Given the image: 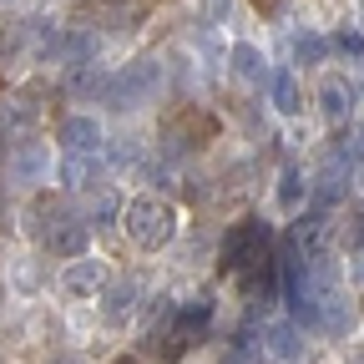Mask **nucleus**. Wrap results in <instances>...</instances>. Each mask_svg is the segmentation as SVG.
I'll return each mask as SVG.
<instances>
[{"label": "nucleus", "instance_id": "6", "mask_svg": "<svg viewBox=\"0 0 364 364\" xmlns=\"http://www.w3.org/2000/svg\"><path fill=\"white\" fill-rule=\"evenodd\" d=\"M102 167H107L102 152H66L61 167H56V182L66 193H91V188H97V177H102Z\"/></svg>", "mask_w": 364, "mask_h": 364}, {"label": "nucleus", "instance_id": "21", "mask_svg": "<svg viewBox=\"0 0 364 364\" xmlns=\"http://www.w3.org/2000/svg\"><path fill=\"white\" fill-rule=\"evenodd\" d=\"M268 344H273V354H279V359H299V344H294V329H289V324L273 329V334H268Z\"/></svg>", "mask_w": 364, "mask_h": 364}, {"label": "nucleus", "instance_id": "27", "mask_svg": "<svg viewBox=\"0 0 364 364\" xmlns=\"http://www.w3.org/2000/svg\"><path fill=\"white\" fill-rule=\"evenodd\" d=\"M359 193H364V162H359Z\"/></svg>", "mask_w": 364, "mask_h": 364}, {"label": "nucleus", "instance_id": "10", "mask_svg": "<svg viewBox=\"0 0 364 364\" xmlns=\"http://www.w3.org/2000/svg\"><path fill=\"white\" fill-rule=\"evenodd\" d=\"M56 142L66 152H102V127H97V117H66Z\"/></svg>", "mask_w": 364, "mask_h": 364}, {"label": "nucleus", "instance_id": "18", "mask_svg": "<svg viewBox=\"0 0 364 364\" xmlns=\"http://www.w3.org/2000/svg\"><path fill=\"white\" fill-rule=\"evenodd\" d=\"M344 167H349V162H344L339 152L324 162V177H318V208H329V203H334V198L349 188V182H344Z\"/></svg>", "mask_w": 364, "mask_h": 364}, {"label": "nucleus", "instance_id": "22", "mask_svg": "<svg viewBox=\"0 0 364 364\" xmlns=\"http://www.w3.org/2000/svg\"><path fill=\"white\" fill-rule=\"evenodd\" d=\"M258 354V344H253V334H238L233 344H228V354H223V364H248Z\"/></svg>", "mask_w": 364, "mask_h": 364}, {"label": "nucleus", "instance_id": "13", "mask_svg": "<svg viewBox=\"0 0 364 364\" xmlns=\"http://www.w3.org/2000/svg\"><path fill=\"white\" fill-rule=\"evenodd\" d=\"M46 172H51V157H46V147L26 142V147L11 152V177H16V182H41Z\"/></svg>", "mask_w": 364, "mask_h": 364}, {"label": "nucleus", "instance_id": "14", "mask_svg": "<svg viewBox=\"0 0 364 364\" xmlns=\"http://www.w3.org/2000/svg\"><path fill=\"white\" fill-rule=\"evenodd\" d=\"M142 309V289H136L132 279H122V284H107V318L112 324H127V318Z\"/></svg>", "mask_w": 364, "mask_h": 364}, {"label": "nucleus", "instance_id": "28", "mask_svg": "<svg viewBox=\"0 0 364 364\" xmlns=\"http://www.w3.org/2000/svg\"><path fill=\"white\" fill-rule=\"evenodd\" d=\"M0 142H6V127H0ZM0 157H6V147H0Z\"/></svg>", "mask_w": 364, "mask_h": 364}, {"label": "nucleus", "instance_id": "25", "mask_svg": "<svg viewBox=\"0 0 364 364\" xmlns=\"http://www.w3.org/2000/svg\"><path fill=\"white\" fill-rule=\"evenodd\" d=\"M349 364H364V349H359V354H349Z\"/></svg>", "mask_w": 364, "mask_h": 364}, {"label": "nucleus", "instance_id": "19", "mask_svg": "<svg viewBox=\"0 0 364 364\" xmlns=\"http://www.w3.org/2000/svg\"><path fill=\"white\" fill-rule=\"evenodd\" d=\"M233 76L243 86H258L263 81V56H258V46H233Z\"/></svg>", "mask_w": 364, "mask_h": 364}, {"label": "nucleus", "instance_id": "9", "mask_svg": "<svg viewBox=\"0 0 364 364\" xmlns=\"http://www.w3.org/2000/svg\"><path fill=\"white\" fill-rule=\"evenodd\" d=\"M142 16H147L142 0H91V6H81L86 26H142Z\"/></svg>", "mask_w": 364, "mask_h": 364}, {"label": "nucleus", "instance_id": "17", "mask_svg": "<svg viewBox=\"0 0 364 364\" xmlns=\"http://www.w3.org/2000/svg\"><path fill=\"white\" fill-rule=\"evenodd\" d=\"M304 198H309V177L299 167H284V177H279V208L284 213H299Z\"/></svg>", "mask_w": 364, "mask_h": 364}, {"label": "nucleus", "instance_id": "15", "mask_svg": "<svg viewBox=\"0 0 364 364\" xmlns=\"http://www.w3.org/2000/svg\"><path fill=\"white\" fill-rule=\"evenodd\" d=\"M122 208H127V203H122L112 188H91V193H86V223H97V228L117 223V218H122Z\"/></svg>", "mask_w": 364, "mask_h": 364}, {"label": "nucleus", "instance_id": "24", "mask_svg": "<svg viewBox=\"0 0 364 364\" xmlns=\"http://www.w3.org/2000/svg\"><path fill=\"white\" fill-rule=\"evenodd\" d=\"M334 46H339L344 56H364V31H344V36H339Z\"/></svg>", "mask_w": 364, "mask_h": 364}, {"label": "nucleus", "instance_id": "7", "mask_svg": "<svg viewBox=\"0 0 364 364\" xmlns=\"http://www.w3.org/2000/svg\"><path fill=\"white\" fill-rule=\"evenodd\" d=\"M107 284H112V273L97 258H71V268L61 273V289L71 299H97V294H107Z\"/></svg>", "mask_w": 364, "mask_h": 364}, {"label": "nucleus", "instance_id": "23", "mask_svg": "<svg viewBox=\"0 0 364 364\" xmlns=\"http://www.w3.org/2000/svg\"><path fill=\"white\" fill-rule=\"evenodd\" d=\"M344 243H349V248H364V208L344 218Z\"/></svg>", "mask_w": 364, "mask_h": 364}, {"label": "nucleus", "instance_id": "4", "mask_svg": "<svg viewBox=\"0 0 364 364\" xmlns=\"http://www.w3.org/2000/svg\"><path fill=\"white\" fill-rule=\"evenodd\" d=\"M263 243H268V228H263L258 218L238 223L233 233L223 238V268H228V273H238L243 263H273V258L263 253Z\"/></svg>", "mask_w": 364, "mask_h": 364}, {"label": "nucleus", "instance_id": "16", "mask_svg": "<svg viewBox=\"0 0 364 364\" xmlns=\"http://www.w3.org/2000/svg\"><path fill=\"white\" fill-rule=\"evenodd\" d=\"M268 97H273V107H279L284 117H299V102H304L299 97V76L294 71H273L268 76Z\"/></svg>", "mask_w": 364, "mask_h": 364}, {"label": "nucleus", "instance_id": "12", "mask_svg": "<svg viewBox=\"0 0 364 364\" xmlns=\"http://www.w3.org/2000/svg\"><path fill=\"white\" fill-rule=\"evenodd\" d=\"M318 112H324L329 122H349V112H354V86L329 76L324 86H318Z\"/></svg>", "mask_w": 364, "mask_h": 364}, {"label": "nucleus", "instance_id": "20", "mask_svg": "<svg viewBox=\"0 0 364 364\" xmlns=\"http://www.w3.org/2000/svg\"><path fill=\"white\" fill-rule=\"evenodd\" d=\"M324 51H329V46L318 41L314 31H299V36H294V56H299V66H314V61H324Z\"/></svg>", "mask_w": 364, "mask_h": 364}, {"label": "nucleus", "instance_id": "3", "mask_svg": "<svg viewBox=\"0 0 364 364\" xmlns=\"http://www.w3.org/2000/svg\"><path fill=\"white\" fill-rule=\"evenodd\" d=\"M208 324H213V304H208V299H188V304L167 318V329L157 334V339H162V354H167V359L188 354L193 344L208 339Z\"/></svg>", "mask_w": 364, "mask_h": 364}, {"label": "nucleus", "instance_id": "1", "mask_svg": "<svg viewBox=\"0 0 364 364\" xmlns=\"http://www.w3.org/2000/svg\"><path fill=\"white\" fill-rule=\"evenodd\" d=\"M122 228H127V238L142 248V253H152V248H167V243H172L177 213H172L162 198H132V203L122 208Z\"/></svg>", "mask_w": 364, "mask_h": 364}, {"label": "nucleus", "instance_id": "11", "mask_svg": "<svg viewBox=\"0 0 364 364\" xmlns=\"http://www.w3.org/2000/svg\"><path fill=\"white\" fill-rule=\"evenodd\" d=\"M36 122H41V102L36 97H6L0 102V127L6 132L26 136V132H36Z\"/></svg>", "mask_w": 364, "mask_h": 364}, {"label": "nucleus", "instance_id": "8", "mask_svg": "<svg viewBox=\"0 0 364 364\" xmlns=\"http://www.w3.org/2000/svg\"><path fill=\"white\" fill-rule=\"evenodd\" d=\"M46 61H56V66H86V61H97V41H91L86 31H51V46H46Z\"/></svg>", "mask_w": 364, "mask_h": 364}, {"label": "nucleus", "instance_id": "26", "mask_svg": "<svg viewBox=\"0 0 364 364\" xmlns=\"http://www.w3.org/2000/svg\"><path fill=\"white\" fill-rule=\"evenodd\" d=\"M359 31H364V0H359Z\"/></svg>", "mask_w": 364, "mask_h": 364}, {"label": "nucleus", "instance_id": "5", "mask_svg": "<svg viewBox=\"0 0 364 364\" xmlns=\"http://www.w3.org/2000/svg\"><path fill=\"white\" fill-rule=\"evenodd\" d=\"M41 243L51 248L56 258H86L91 223H86V218H71V213H51V223L41 228Z\"/></svg>", "mask_w": 364, "mask_h": 364}, {"label": "nucleus", "instance_id": "2", "mask_svg": "<svg viewBox=\"0 0 364 364\" xmlns=\"http://www.w3.org/2000/svg\"><path fill=\"white\" fill-rule=\"evenodd\" d=\"M157 91H162V61H157V56H142V61H132L127 71H117V76L107 81L102 97H107L117 112H132V107H147Z\"/></svg>", "mask_w": 364, "mask_h": 364}, {"label": "nucleus", "instance_id": "29", "mask_svg": "<svg viewBox=\"0 0 364 364\" xmlns=\"http://www.w3.org/2000/svg\"><path fill=\"white\" fill-rule=\"evenodd\" d=\"M0 6H11V0H0Z\"/></svg>", "mask_w": 364, "mask_h": 364}]
</instances>
